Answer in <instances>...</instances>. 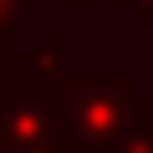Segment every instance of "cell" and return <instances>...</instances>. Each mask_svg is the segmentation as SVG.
Masks as SVG:
<instances>
[{
  "label": "cell",
  "instance_id": "2",
  "mask_svg": "<svg viewBox=\"0 0 153 153\" xmlns=\"http://www.w3.org/2000/svg\"><path fill=\"white\" fill-rule=\"evenodd\" d=\"M66 76V46L56 31L36 36V51H16V92L10 97H56Z\"/></svg>",
  "mask_w": 153,
  "mask_h": 153
},
{
  "label": "cell",
  "instance_id": "5",
  "mask_svg": "<svg viewBox=\"0 0 153 153\" xmlns=\"http://www.w3.org/2000/svg\"><path fill=\"white\" fill-rule=\"evenodd\" d=\"M128 10H133V21L143 31H153V0H128Z\"/></svg>",
  "mask_w": 153,
  "mask_h": 153
},
{
  "label": "cell",
  "instance_id": "6",
  "mask_svg": "<svg viewBox=\"0 0 153 153\" xmlns=\"http://www.w3.org/2000/svg\"><path fill=\"white\" fill-rule=\"evenodd\" d=\"M26 5H36V0H0V31H5V26H10V16H16V10H26Z\"/></svg>",
  "mask_w": 153,
  "mask_h": 153
},
{
  "label": "cell",
  "instance_id": "4",
  "mask_svg": "<svg viewBox=\"0 0 153 153\" xmlns=\"http://www.w3.org/2000/svg\"><path fill=\"white\" fill-rule=\"evenodd\" d=\"M16 51H21V41H16V31L5 26V31H0V102L16 92Z\"/></svg>",
  "mask_w": 153,
  "mask_h": 153
},
{
  "label": "cell",
  "instance_id": "7",
  "mask_svg": "<svg viewBox=\"0 0 153 153\" xmlns=\"http://www.w3.org/2000/svg\"><path fill=\"white\" fill-rule=\"evenodd\" d=\"M66 5H117V0H66ZM128 5V0H123Z\"/></svg>",
  "mask_w": 153,
  "mask_h": 153
},
{
  "label": "cell",
  "instance_id": "1",
  "mask_svg": "<svg viewBox=\"0 0 153 153\" xmlns=\"http://www.w3.org/2000/svg\"><path fill=\"white\" fill-rule=\"evenodd\" d=\"M51 102H56V153H112L133 123L138 87L123 71L107 76L66 71Z\"/></svg>",
  "mask_w": 153,
  "mask_h": 153
},
{
  "label": "cell",
  "instance_id": "3",
  "mask_svg": "<svg viewBox=\"0 0 153 153\" xmlns=\"http://www.w3.org/2000/svg\"><path fill=\"white\" fill-rule=\"evenodd\" d=\"M112 153H153V102L133 107V123H128V133L117 138Z\"/></svg>",
  "mask_w": 153,
  "mask_h": 153
}]
</instances>
